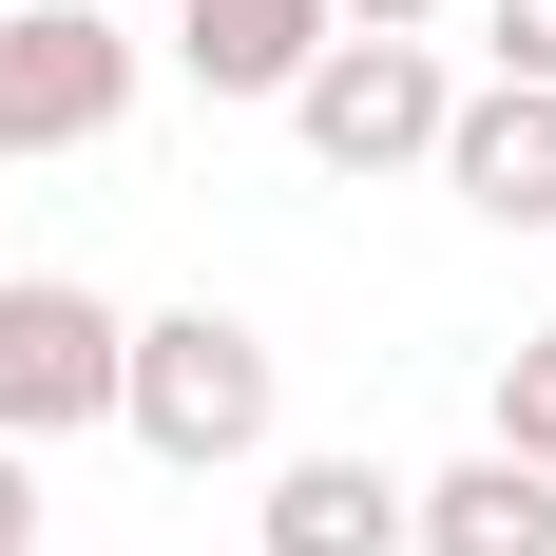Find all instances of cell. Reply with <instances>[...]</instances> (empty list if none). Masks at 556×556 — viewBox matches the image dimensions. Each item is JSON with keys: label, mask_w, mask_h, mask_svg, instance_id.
<instances>
[{"label": "cell", "mask_w": 556, "mask_h": 556, "mask_svg": "<svg viewBox=\"0 0 556 556\" xmlns=\"http://www.w3.org/2000/svg\"><path fill=\"white\" fill-rule=\"evenodd\" d=\"M269 327L250 307H154L135 327V384H115V422L173 460V480H230V460H269Z\"/></svg>", "instance_id": "1"}, {"label": "cell", "mask_w": 556, "mask_h": 556, "mask_svg": "<svg viewBox=\"0 0 556 556\" xmlns=\"http://www.w3.org/2000/svg\"><path fill=\"white\" fill-rule=\"evenodd\" d=\"M115 115H135V20L115 0H0V173L97 154Z\"/></svg>", "instance_id": "2"}, {"label": "cell", "mask_w": 556, "mask_h": 556, "mask_svg": "<svg viewBox=\"0 0 556 556\" xmlns=\"http://www.w3.org/2000/svg\"><path fill=\"white\" fill-rule=\"evenodd\" d=\"M115 384H135V327H115L97 288H58V269L0 288V442L20 460L77 442V422H115Z\"/></svg>", "instance_id": "3"}, {"label": "cell", "mask_w": 556, "mask_h": 556, "mask_svg": "<svg viewBox=\"0 0 556 556\" xmlns=\"http://www.w3.org/2000/svg\"><path fill=\"white\" fill-rule=\"evenodd\" d=\"M288 115H307V154H327V173H403V154H442L460 77H442V39H365V20H345V39L288 77Z\"/></svg>", "instance_id": "4"}, {"label": "cell", "mask_w": 556, "mask_h": 556, "mask_svg": "<svg viewBox=\"0 0 556 556\" xmlns=\"http://www.w3.org/2000/svg\"><path fill=\"white\" fill-rule=\"evenodd\" d=\"M442 192L480 230H556V77H480L442 115Z\"/></svg>", "instance_id": "5"}, {"label": "cell", "mask_w": 556, "mask_h": 556, "mask_svg": "<svg viewBox=\"0 0 556 556\" xmlns=\"http://www.w3.org/2000/svg\"><path fill=\"white\" fill-rule=\"evenodd\" d=\"M269 556H422V480H384L365 442L269 460Z\"/></svg>", "instance_id": "6"}, {"label": "cell", "mask_w": 556, "mask_h": 556, "mask_svg": "<svg viewBox=\"0 0 556 556\" xmlns=\"http://www.w3.org/2000/svg\"><path fill=\"white\" fill-rule=\"evenodd\" d=\"M327 39H345V0H173V58H192V97H288Z\"/></svg>", "instance_id": "7"}, {"label": "cell", "mask_w": 556, "mask_h": 556, "mask_svg": "<svg viewBox=\"0 0 556 556\" xmlns=\"http://www.w3.org/2000/svg\"><path fill=\"white\" fill-rule=\"evenodd\" d=\"M422 556H556V460L480 442L460 480H422Z\"/></svg>", "instance_id": "8"}, {"label": "cell", "mask_w": 556, "mask_h": 556, "mask_svg": "<svg viewBox=\"0 0 556 556\" xmlns=\"http://www.w3.org/2000/svg\"><path fill=\"white\" fill-rule=\"evenodd\" d=\"M500 442H518V460H556V327H538V345H500Z\"/></svg>", "instance_id": "9"}, {"label": "cell", "mask_w": 556, "mask_h": 556, "mask_svg": "<svg viewBox=\"0 0 556 556\" xmlns=\"http://www.w3.org/2000/svg\"><path fill=\"white\" fill-rule=\"evenodd\" d=\"M480 58H500V77H556V0H500V39H480Z\"/></svg>", "instance_id": "10"}, {"label": "cell", "mask_w": 556, "mask_h": 556, "mask_svg": "<svg viewBox=\"0 0 556 556\" xmlns=\"http://www.w3.org/2000/svg\"><path fill=\"white\" fill-rule=\"evenodd\" d=\"M0 556H39V460L0 442Z\"/></svg>", "instance_id": "11"}, {"label": "cell", "mask_w": 556, "mask_h": 556, "mask_svg": "<svg viewBox=\"0 0 556 556\" xmlns=\"http://www.w3.org/2000/svg\"><path fill=\"white\" fill-rule=\"evenodd\" d=\"M345 20H365V39H422V20H442V0H345Z\"/></svg>", "instance_id": "12"}]
</instances>
